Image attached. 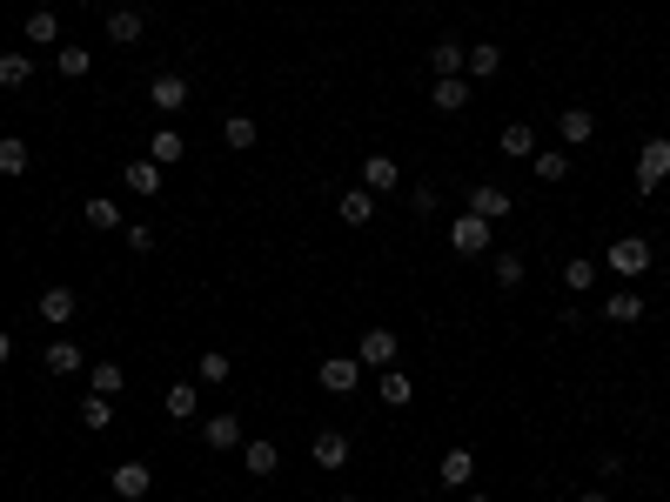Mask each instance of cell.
I'll return each instance as SVG.
<instances>
[{
  "label": "cell",
  "instance_id": "cell-22",
  "mask_svg": "<svg viewBox=\"0 0 670 502\" xmlns=\"http://www.w3.org/2000/svg\"><path fill=\"white\" fill-rule=\"evenodd\" d=\"M181 154H188V141H181L175 128H155V134H148V161H155V168H175Z\"/></svg>",
  "mask_w": 670,
  "mask_h": 502
},
{
  "label": "cell",
  "instance_id": "cell-41",
  "mask_svg": "<svg viewBox=\"0 0 670 502\" xmlns=\"http://www.w3.org/2000/svg\"><path fill=\"white\" fill-rule=\"evenodd\" d=\"M577 502H610V496H603V489H583V496Z\"/></svg>",
  "mask_w": 670,
  "mask_h": 502
},
{
  "label": "cell",
  "instance_id": "cell-8",
  "mask_svg": "<svg viewBox=\"0 0 670 502\" xmlns=\"http://www.w3.org/2000/svg\"><path fill=\"white\" fill-rule=\"evenodd\" d=\"M148 101H155V114H181L188 108V81H181V74H155V81H148Z\"/></svg>",
  "mask_w": 670,
  "mask_h": 502
},
{
  "label": "cell",
  "instance_id": "cell-45",
  "mask_svg": "<svg viewBox=\"0 0 670 502\" xmlns=\"http://www.w3.org/2000/svg\"><path fill=\"white\" fill-rule=\"evenodd\" d=\"M637 502H644V496H637Z\"/></svg>",
  "mask_w": 670,
  "mask_h": 502
},
{
  "label": "cell",
  "instance_id": "cell-14",
  "mask_svg": "<svg viewBox=\"0 0 670 502\" xmlns=\"http://www.w3.org/2000/svg\"><path fill=\"white\" fill-rule=\"evenodd\" d=\"M590 134H597V114H590V108H563L557 114V141H563V148H583Z\"/></svg>",
  "mask_w": 670,
  "mask_h": 502
},
{
  "label": "cell",
  "instance_id": "cell-11",
  "mask_svg": "<svg viewBox=\"0 0 670 502\" xmlns=\"http://www.w3.org/2000/svg\"><path fill=\"white\" fill-rule=\"evenodd\" d=\"M309 456H315V469H349V436H342V429H322V436L309 442Z\"/></svg>",
  "mask_w": 670,
  "mask_h": 502
},
{
  "label": "cell",
  "instance_id": "cell-16",
  "mask_svg": "<svg viewBox=\"0 0 670 502\" xmlns=\"http://www.w3.org/2000/svg\"><path fill=\"white\" fill-rule=\"evenodd\" d=\"M81 362H88V355L74 349L67 335H54V342H47V355H41V369H47V375H81Z\"/></svg>",
  "mask_w": 670,
  "mask_h": 502
},
{
  "label": "cell",
  "instance_id": "cell-37",
  "mask_svg": "<svg viewBox=\"0 0 670 502\" xmlns=\"http://www.w3.org/2000/svg\"><path fill=\"white\" fill-rule=\"evenodd\" d=\"M108 422H114V395L88 389V402H81V429H108Z\"/></svg>",
  "mask_w": 670,
  "mask_h": 502
},
{
  "label": "cell",
  "instance_id": "cell-34",
  "mask_svg": "<svg viewBox=\"0 0 670 502\" xmlns=\"http://www.w3.org/2000/svg\"><path fill=\"white\" fill-rule=\"evenodd\" d=\"M195 402H201V389H195V382H175V389L161 395V409L175 415V422H188V415H195Z\"/></svg>",
  "mask_w": 670,
  "mask_h": 502
},
{
  "label": "cell",
  "instance_id": "cell-7",
  "mask_svg": "<svg viewBox=\"0 0 670 502\" xmlns=\"http://www.w3.org/2000/svg\"><path fill=\"white\" fill-rule=\"evenodd\" d=\"M34 315H41L47 328H67L74 315H81V295H74V288H47L41 302H34Z\"/></svg>",
  "mask_w": 670,
  "mask_h": 502
},
{
  "label": "cell",
  "instance_id": "cell-17",
  "mask_svg": "<svg viewBox=\"0 0 670 502\" xmlns=\"http://www.w3.org/2000/svg\"><path fill=\"white\" fill-rule=\"evenodd\" d=\"M496 154H503V161H530V154H536V128L510 121V128L496 134Z\"/></svg>",
  "mask_w": 670,
  "mask_h": 502
},
{
  "label": "cell",
  "instance_id": "cell-4",
  "mask_svg": "<svg viewBox=\"0 0 670 502\" xmlns=\"http://www.w3.org/2000/svg\"><path fill=\"white\" fill-rule=\"evenodd\" d=\"M315 382L329 395H356L362 389V362L356 355H329V362H315Z\"/></svg>",
  "mask_w": 670,
  "mask_h": 502
},
{
  "label": "cell",
  "instance_id": "cell-29",
  "mask_svg": "<svg viewBox=\"0 0 670 502\" xmlns=\"http://www.w3.org/2000/svg\"><path fill=\"white\" fill-rule=\"evenodd\" d=\"M469 476H476V456H469V449H449L443 456V489H469Z\"/></svg>",
  "mask_w": 670,
  "mask_h": 502
},
{
  "label": "cell",
  "instance_id": "cell-26",
  "mask_svg": "<svg viewBox=\"0 0 670 502\" xmlns=\"http://www.w3.org/2000/svg\"><path fill=\"white\" fill-rule=\"evenodd\" d=\"M463 67H469V74H476V81H490L496 67H503V47H496V41H476V47H469V54H463Z\"/></svg>",
  "mask_w": 670,
  "mask_h": 502
},
{
  "label": "cell",
  "instance_id": "cell-1",
  "mask_svg": "<svg viewBox=\"0 0 670 502\" xmlns=\"http://www.w3.org/2000/svg\"><path fill=\"white\" fill-rule=\"evenodd\" d=\"M650 262H657V248H650L644 235H617L610 248H603V268H610V275H624V282L650 275Z\"/></svg>",
  "mask_w": 670,
  "mask_h": 502
},
{
  "label": "cell",
  "instance_id": "cell-28",
  "mask_svg": "<svg viewBox=\"0 0 670 502\" xmlns=\"http://www.w3.org/2000/svg\"><path fill=\"white\" fill-rule=\"evenodd\" d=\"M27 161H34V154H27V141L21 134H0V175L14 181V175H27Z\"/></svg>",
  "mask_w": 670,
  "mask_h": 502
},
{
  "label": "cell",
  "instance_id": "cell-25",
  "mask_svg": "<svg viewBox=\"0 0 670 502\" xmlns=\"http://www.w3.org/2000/svg\"><path fill=\"white\" fill-rule=\"evenodd\" d=\"M121 181H128L134 195H161V168L148 161V154H141V161H128V168H121Z\"/></svg>",
  "mask_w": 670,
  "mask_h": 502
},
{
  "label": "cell",
  "instance_id": "cell-32",
  "mask_svg": "<svg viewBox=\"0 0 670 502\" xmlns=\"http://www.w3.org/2000/svg\"><path fill=\"white\" fill-rule=\"evenodd\" d=\"M81 215H88V228H121V201H108V195H94V201H81Z\"/></svg>",
  "mask_w": 670,
  "mask_h": 502
},
{
  "label": "cell",
  "instance_id": "cell-23",
  "mask_svg": "<svg viewBox=\"0 0 670 502\" xmlns=\"http://www.w3.org/2000/svg\"><path fill=\"white\" fill-rule=\"evenodd\" d=\"M141 34H148V21H141V14H134V7H114V14H108V41L134 47V41H141Z\"/></svg>",
  "mask_w": 670,
  "mask_h": 502
},
{
  "label": "cell",
  "instance_id": "cell-21",
  "mask_svg": "<svg viewBox=\"0 0 670 502\" xmlns=\"http://www.w3.org/2000/svg\"><path fill=\"white\" fill-rule=\"evenodd\" d=\"M376 395H382V409H409V402H416V382H409L402 369H382Z\"/></svg>",
  "mask_w": 670,
  "mask_h": 502
},
{
  "label": "cell",
  "instance_id": "cell-3",
  "mask_svg": "<svg viewBox=\"0 0 670 502\" xmlns=\"http://www.w3.org/2000/svg\"><path fill=\"white\" fill-rule=\"evenodd\" d=\"M396 355H402L396 328H362V342H356V362H362V369H396Z\"/></svg>",
  "mask_w": 670,
  "mask_h": 502
},
{
  "label": "cell",
  "instance_id": "cell-30",
  "mask_svg": "<svg viewBox=\"0 0 670 502\" xmlns=\"http://www.w3.org/2000/svg\"><path fill=\"white\" fill-rule=\"evenodd\" d=\"M54 67H61V81H88V74H94V54H88V47H61V54H54Z\"/></svg>",
  "mask_w": 670,
  "mask_h": 502
},
{
  "label": "cell",
  "instance_id": "cell-19",
  "mask_svg": "<svg viewBox=\"0 0 670 502\" xmlns=\"http://www.w3.org/2000/svg\"><path fill=\"white\" fill-rule=\"evenodd\" d=\"M530 175L543 181V188H557V181L570 175V154H563V148H536L530 154Z\"/></svg>",
  "mask_w": 670,
  "mask_h": 502
},
{
  "label": "cell",
  "instance_id": "cell-10",
  "mask_svg": "<svg viewBox=\"0 0 670 502\" xmlns=\"http://www.w3.org/2000/svg\"><path fill=\"white\" fill-rule=\"evenodd\" d=\"M644 295L637 288H617V295H603V322H617V328H630V322H644Z\"/></svg>",
  "mask_w": 670,
  "mask_h": 502
},
{
  "label": "cell",
  "instance_id": "cell-24",
  "mask_svg": "<svg viewBox=\"0 0 670 502\" xmlns=\"http://www.w3.org/2000/svg\"><path fill=\"white\" fill-rule=\"evenodd\" d=\"M21 41H34V47H54V41H61V21H54L47 7H34V14L21 21Z\"/></svg>",
  "mask_w": 670,
  "mask_h": 502
},
{
  "label": "cell",
  "instance_id": "cell-33",
  "mask_svg": "<svg viewBox=\"0 0 670 502\" xmlns=\"http://www.w3.org/2000/svg\"><path fill=\"white\" fill-rule=\"evenodd\" d=\"M88 389H94V395H121V389H128L121 362H94V369H88Z\"/></svg>",
  "mask_w": 670,
  "mask_h": 502
},
{
  "label": "cell",
  "instance_id": "cell-27",
  "mask_svg": "<svg viewBox=\"0 0 670 502\" xmlns=\"http://www.w3.org/2000/svg\"><path fill=\"white\" fill-rule=\"evenodd\" d=\"M563 288H570V295H590V288H597V262H590V255H570V262H563Z\"/></svg>",
  "mask_w": 670,
  "mask_h": 502
},
{
  "label": "cell",
  "instance_id": "cell-12",
  "mask_svg": "<svg viewBox=\"0 0 670 502\" xmlns=\"http://www.w3.org/2000/svg\"><path fill=\"white\" fill-rule=\"evenodd\" d=\"M201 442L208 449H242V415H201Z\"/></svg>",
  "mask_w": 670,
  "mask_h": 502
},
{
  "label": "cell",
  "instance_id": "cell-42",
  "mask_svg": "<svg viewBox=\"0 0 670 502\" xmlns=\"http://www.w3.org/2000/svg\"><path fill=\"white\" fill-rule=\"evenodd\" d=\"M7 355H14V335H0V362H7Z\"/></svg>",
  "mask_w": 670,
  "mask_h": 502
},
{
  "label": "cell",
  "instance_id": "cell-5",
  "mask_svg": "<svg viewBox=\"0 0 670 502\" xmlns=\"http://www.w3.org/2000/svg\"><path fill=\"white\" fill-rule=\"evenodd\" d=\"M108 489L121 502H141L148 489H155V469H148V462H114V469H108Z\"/></svg>",
  "mask_w": 670,
  "mask_h": 502
},
{
  "label": "cell",
  "instance_id": "cell-38",
  "mask_svg": "<svg viewBox=\"0 0 670 502\" xmlns=\"http://www.w3.org/2000/svg\"><path fill=\"white\" fill-rule=\"evenodd\" d=\"M222 141H228V148H255V121H248V114H228Z\"/></svg>",
  "mask_w": 670,
  "mask_h": 502
},
{
  "label": "cell",
  "instance_id": "cell-18",
  "mask_svg": "<svg viewBox=\"0 0 670 502\" xmlns=\"http://www.w3.org/2000/svg\"><path fill=\"white\" fill-rule=\"evenodd\" d=\"M469 215L503 221V215H510V195H503V188H490V181H476V188H469Z\"/></svg>",
  "mask_w": 670,
  "mask_h": 502
},
{
  "label": "cell",
  "instance_id": "cell-35",
  "mask_svg": "<svg viewBox=\"0 0 670 502\" xmlns=\"http://www.w3.org/2000/svg\"><path fill=\"white\" fill-rule=\"evenodd\" d=\"M27 81H34V61H27L21 47H14V54H0V88H27Z\"/></svg>",
  "mask_w": 670,
  "mask_h": 502
},
{
  "label": "cell",
  "instance_id": "cell-44",
  "mask_svg": "<svg viewBox=\"0 0 670 502\" xmlns=\"http://www.w3.org/2000/svg\"><path fill=\"white\" fill-rule=\"evenodd\" d=\"M342 502H362V496H342Z\"/></svg>",
  "mask_w": 670,
  "mask_h": 502
},
{
  "label": "cell",
  "instance_id": "cell-20",
  "mask_svg": "<svg viewBox=\"0 0 670 502\" xmlns=\"http://www.w3.org/2000/svg\"><path fill=\"white\" fill-rule=\"evenodd\" d=\"M335 215L349 221V228H362V221L376 215V195H369V188H342V195H335Z\"/></svg>",
  "mask_w": 670,
  "mask_h": 502
},
{
  "label": "cell",
  "instance_id": "cell-6",
  "mask_svg": "<svg viewBox=\"0 0 670 502\" xmlns=\"http://www.w3.org/2000/svg\"><path fill=\"white\" fill-rule=\"evenodd\" d=\"M449 248H456V255H490V221L483 215H456L449 221Z\"/></svg>",
  "mask_w": 670,
  "mask_h": 502
},
{
  "label": "cell",
  "instance_id": "cell-36",
  "mask_svg": "<svg viewBox=\"0 0 670 502\" xmlns=\"http://www.w3.org/2000/svg\"><path fill=\"white\" fill-rule=\"evenodd\" d=\"M195 382H208V389H222V382H228V355H222V349L195 355Z\"/></svg>",
  "mask_w": 670,
  "mask_h": 502
},
{
  "label": "cell",
  "instance_id": "cell-40",
  "mask_svg": "<svg viewBox=\"0 0 670 502\" xmlns=\"http://www.w3.org/2000/svg\"><path fill=\"white\" fill-rule=\"evenodd\" d=\"M409 208H416V215H436V188L416 181V188H409Z\"/></svg>",
  "mask_w": 670,
  "mask_h": 502
},
{
  "label": "cell",
  "instance_id": "cell-15",
  "mask_svg": "<svg viewBox=\"0 0 670 502\" xmlns=\"http://www.w3.org/2000/svg\"><path fill=\"white\" fill-rule=\"evenodd\" d=\"M242 469H248V476H275V469H282V449H275L268 436L242 442Z\"/></svg>",
  "mask_w": 670,
  "mask_h": 502
},
{
  "label": "cell",
  "instance_id": "cell-13",
  "mask_svg": "<svg viewBox=\"0 0 670 502\" xmlns=\"http://www.w3.org/2000/svg\"><path fill=\"white\" fill-rule=\"evenodd\" d=\"M429 101H436V114H463L469 101H476V88H469L463 74H443V81H436V94H429Z\"/></svg>",
  "mask_w": 670,
  "mask_h": 502
},
{
  "label": "cell",
  "instance_id": "cell-43",
  "mask_svg": "<svg viewBox=\"0 0 670 502\" xmlns=\"http://www.w3.org/2000/svg\"><path fill=\"white\" fill-rule=\"evenodd\" d=\"M469 502H496V496H483V489H476V496H469Z\"/></svg>",
  "mask_w": 670,
  "mask_h": 502
},
{
  "label": "cell",
  "instance_id": "cell-31",
  "mask_svg": "<svg viewBox=\"0 0 670 502\" xmlns=\"http://www.w3.org/2000/svg\"><path fill=\"white\" fill-rule=\"evenodd\" d=\"M463 54H469L463 41H436V47H429V67H436V81H443V74H463Z\"/></svg>",
  "mask_w": 670,
  "mask_h": 502
},
{
  "label": "cell",
  "instance_id": "cell-2",
  "mask_svg": "<svg viewBox=\"0 0 670 502\" xmlns=\"http://www.w3.org/2000/svg\"><path fill=\"white\" fill-rule=\"evenodd\" d=\"M664 181H670V141L657 134V141H644V148H637V195H657Z\"/></svg>",
  "mask_w": 670,
  "mask_h": 502
},
{
  "label": "cell",
  "instance_id": "cell-39",
  "mask_svg": "<svg viewBox=\"0 0 670 502\" xmlns=\"http://www.w3.org/2000/svg\"><path fill=\"white\" fill-rule=\"evenodd\" d=\"M496 288H523V255H496Z\"/></svg>",
  "mask_w": 670,
  "mask_h": 502
},
{
  "label": "cell",
  "instance_id": "cell-9",
  "mask_svg": "<svg viewBox=\"0 0 670 502\" xmlns=\"http://www.w3.org/2000/svg\"><path fill=\"white\" fill-rule=\"evenodd\" d=\"M362 188H369V195H396V188H402V168L389 161V154H369V161H362Z\"/></svg>",
  "mask_w": 670,
  "mask_h": 502
}]
</instances>
